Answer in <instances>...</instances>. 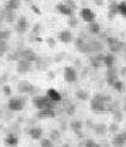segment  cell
Instances as JSON below:
<instances>
[{
  "mask_svg": "<svg viewBox=\"0 0 126 147\" xmlns=\"http://www.w3.org/2000/svg\"><path fill=\"white\" fill-rule=\"evenodd\" d=\"M46 96L49 97L52 102H55V103H58L62 101V94L58 91V90H56V89L54 88H50V89H47V91H46Z\"/></svg>",
  "mask_w": 126,
  "mask_h": 147,
  "instance_id": "cell-10",
  "label": "cell"
},
{
  "mask_svg": "<svg viewBox=\"0 0 126 147\" xmlns=\"http://www.w3.org/2000/svg\"><path fill=\"white\" fill-rule=\"evenodd\" d=\"M93 130H94V133H96L97 135H104V134H107L108 127L106 124H103V123H99V124L93 125Z\"/></svg>",
  "mask_w": 126,
  "mask_h": 147,
  "instance_id": "cell-27",
  "label": "cell"
},
{
  "mask_svg": "<svg viewBox=\"0 0 126 147\" xmlns=\"http://www.w3.org/2000/svg\"><path fill=\"white\" fill-rule=\"evenodd\" d=\"M84 41H85V40H84L82 38H76V39H75V41H74V44H75V48H78V46H80V45L84 43Z\"/></svg>",
  "mask_w": 126,
  "mask_h": 147,
  "instance_id": "cell-53",
  "label": "cell"
},
{
  "mask_svg": "<svg viewBox=\"0 0 126 147\" xmlns=\"http://www.w3.org/2000/svg\"><path fill=\"white\" fill-rule=\"evenodd\" d=\"M88 32H90L91 34H94V35L99 34L101 33V24H99L98 22H96V21L88 23Z\"/></svg>",
  "mask_w": 126,
  "mask_h": 147,
  "instance_id": "cell-25",
  "label": "cell"
},
{
  "mask_svg": "<svg viewBox=\"0 0 126 147\" xmlns=\"http://www.w3.org/2000/svg\"><path fill=\"white\" fill-rule=\"evenodd\" d=\"M66 56H67L66 52H64V51H61V52H58V54H56V55H55L54 61L56 62V63H58V62H62L63 60L66 59Z\"/></svg>",
  "mask_w": 126,
  "mask_h": 147,
  "instance_id": "cell-38",
  "label": "cell"
},
{
  "mask_svg": "<svg viewBox=\"0 0 126 147\" xmlns=\"http://www.w3.org/2000/svg\"><path fill=\"white\" fill-rule=\"evenodd\" d=\"M88 44H90L91 52H97V51L101 52L103 50V45L97 40H91V41H88Z\"/></svg>",
  "mask_w": 126,
  "mask_h": 147,
  "instance_id": "cell-28",
  "label": "cell"
},
{
  "mask_svg": "<svg viewBox=\"0 0 126 147\" xmlns=\"http://www.w3.org/2000/svg\"><path fill=\"white\" fill-rule=\"evenodd\" d=\"M113 118H114V123H121L123 120H124V114H123V112L121 111H114V113H113Z\"/></svg>",
  "mask_w": 126,
  "mask_h": 147,
  "instance_id": "cell-34",
  "label": "cell"
},
{
  "mask_svg": "<svg viewBox=\"0 0 126 147\" xmlns=\"http://www.w3.org/2000/svg\"><path fill=\"white\" fill-rule=\"evenodd\" d=\"M75 97L80 101H88L91 97H90V92L86 91V90H78L75 91Z\"/></svg>",
  "mask_w": 126,
  "mask_h": 147,
  "instance_id": "cell-26",
  "label": "cell"
},
{
  "mask_svg": "<svg viewBox=\"0 0 126 147\" xmlns=\"http://www.w3.org/2000/svg\"><path fill=\"white\" fill-rule=\"evenodd\" d=\"M66 113H67V115H74L76 113V106L74 103H70L69 106L66 108Z\"/></svg>",
  "mask_w": 126,
  "mask_h": 147,
  "instance_id": "cell-39",
  "label": "cell"
},
{
  "mask_svg": "<svg viewBox=\"0 0 126 147\" xmlns=\"http://www.w3.org/2000/svg\"><path fill=\"white\" fill-rule=\"evenodd\" d=\"M119 74L121 76V77H125V76H126V67H121V68H120Z\"/></svg>",
  "mask_w": 126,
  "mask_h": 147,
  "instance_id": "cell-54",
  "label": "cell"
},
{
  "mask_svg": "<svg viewBox=\"0 0 126 147\" xmlns=\"http://www.w3.org/2000/svg\"><path fill=\"white\" fill-rule=\"evenodd\" d=\"M76 49H78L79 52H81V54H90V52H91L90 44H88L87 41H84V43H82L80 46H78Z\"/></svg>",
  "mask_w": 126,
  "mask_h": 147,
  "instance_id": "cell-33",
  "label": "cell"
},
{
  "mask_svg": "<svg viewBox=\"0 0 126 147\" xmlns=\"http://www.w3.org/2000/svg\"><path fill=\"white\" fill-rule=\"evenodd\" d=\"M43 129H41L40 127H33V128H30L28 130V134L29 136L33 140H36V141H39L40 139H43Z\"/></svg>",
  "mask_w": 126,
  "mask_h": 147,
  "instance_id": "cell-16",
  "label": "cell"
},
{
  "mask_svg": "<svg viewBox=\"0 0 126 147\" xmlns=\"http://www.w3.org/2000/svg\"><path fill=\"white\" fill-rule=\"evenodd\" d=\"M21 6V1L18 0H10L5 4V10H10V11H16Z\"/></svg>",
  "mask_w": 126,
  "mask_h": 147,
  "instance_id": "cell-24",
  "label": "cell"
},
{
  "mask_svg": "<svg viewBox=\"0 0 126 147\" xmlns=\"http://www.w3.org/2000/svg\"><path fill=\"white\" fill-rule=\"evenodd\" d=\"M40 27H41V24H40V23H36L34 27H33V29H32V34H33L35 38L38 36V33H39V30H40Z\"/></svg>",
  "mask_w": 126,
  "mask_h": 147,
  "instance_id": "cell-47",
  "label": "cell"
},
{
  "mask_svg": "<svg viewBox=\"0 0 126 147\" xmlns=\"http://www.w3.org/2000/svg\"><path fill=\"white\" fill-rule=\"evenodd\" d=\"M103 54H98L96 56L90 57V63L93 68H99L103 66Z\"/></svg>",
  "mask_w": 126,
  "mask_h": 147,
  "instance_id": "cell-18",
  "label": "cell"
},
{
  "mask_svg": "<svg viewBox=\"0 0 126 147\" xmlns=\"http://www.w3.org/2000/svg\"><path fill=\"white\" fill-rule=\"evenodd\" d=\"M64 5H67L68 7H69L72 11H75V10L78 9V5L75 1H72V0H67V1H64Z\"/></svg>",
  "mask_w": 126,
  "mask_h": 147,
  "instance_id": "cell-43",
  "label": "cell"
},
{
  "mask_svg": "<svg viewBox=\"0 0 126 147\" xmlns=\"http://www.w3.org/2000/svg\"><path fill=\"white\" fill-rule=\"evenodd\" d=\"M1 90L4 92V95L5 96H11V94H12V89L10 85H7V84H4L3 88H1Z\"/></svg>",
  "mask_w": 126,
  "mask_h": 147,
  "instance_id": "cell-42",
  "label": "cell"
},
{
  "mask_svg": "<svg viewBox=\"0 0 126 147\" xmlns=\"http://www.w3.org/2000/svg\"><path fill=\"white\" fill-rule=\"evenodd\" d=\"M29 28V23H28V20L25 16H21L17 18V22H16L15 26V29L18 34H24L25 32L28 30Z\"/></svg>",
  "mask_w": 126,
  "mask_h": 147,
  "instance_id": "cell-5",
  "label": "cell"
},
{
  "mask_svg": "<svg viewBox=\"0 0 126 147\" xmlns=\"http://www.w3.org/2000/svg\"><path fill=\"white\" fill-rule=\"evenodd\" d=\"M106 41H107V44H108V46H110V45H114V44H117L118 41H119V39H117V38H114V36H107V39H106Z\"/></svg>",
  "mask_w": 126,
  "mask_h": 147,
  "instance_id": "cell-46",
  "label": "cell"
},
{
  "mask_svg": "<svg viewBox=\"0 0 126 147\" xmlns=\"http://www.w3.org/2000/svg\"><path fill=\"white\" fill-rule=\"evenodd\" d=\"M18 142H19V140L17 138V135H15V134H9L5 138V145L9 147H16L18 145Z\"/></svg>",
  "mask_w": 126,
  "mask_h": 147,
  "instance_id": "cell-19",
  "label": "cell"
},
{
  "mask_svg": "<svg viewBox=\"0 0 126 147\" xmlns=\"http://www.w3.org/2000/svg\"><path fill=\"white\" fill-rule=\"evenodd\" d=\"M30 7H32V10L34 11V13H36V15H41V13H43V12H41V10H40L38 6H36V5H34V4L32 5Z\"/></svg>",
  "mask_w": 126,
  "mask_h": 147,
  "instance_id": "cell-51",
  "label": "cell"
},
{
  "mask_svg": "<svg viewBox=\"0 0 126 147\" xmlns=\"http://www.w3.org/2000/svg\"><path fill=\"white\" fill-rule=\"evenodd\" d=\"M24 106H25V98L22 96H12L7 102V107L10 111H12V112L22 111Z\"/></svg>",
  "mask_w": 126,
  "mask_h": 147,
  "instance_id": "cell-2",
  "label": "cell"
},
{
  "mask_svg": "<svg viewBox=\"0 0 126 147\" xmlns=\"http://www.w3.org/2000/svg\"><path fill=\"white\" fill-rule=\"evenodd\" d=\"M55 77H56V73L54 71H49V72H47V78H49L50 80H54Z\"/></svg>",
  "mask_w": 126,
  "mask_h": 147,
  "instance_id": "cell-52",
  "label": "cell"
},
{
  "mask_svg": "<svg viewBox=\"0 0 126 147\" xmlns=\"http://www.w3.org/2000/svg\"><path fill=\"white\" fill-rule=\"evenodd\" d=\"M94 4L98 5V6H101V5H103V1H94Z\"/></svg>",
  "mask_w": 126,
  "mask_h": 147,
  "instance_id": "cell-56",
  "label": "cell"
},
{
  "mask_svg": "<svg viewBox=\"0 0 126 147\" xmlns=\"http://www.w3.org/2000/svg\"><path fill=\"white\" fill-rule=\"evenodd\" d=\"M62 147H69V145H68V144H64V145H63Z\"/></svg>",
  "mask_w": 126,
  "mask_h": 147,
  "instance_id": "cell-57",
  "label": "cell"
},
{
  "mask_svg": "<svg viewBox=\"0 0 126 147\" xmlns=\"http://www.w3.org/2000/svg\"><path fill=\"white\" fill-rule=\"evenodd\" d=\"M124 46H125L124 41H120V40H119L117 44L110 45V46H109V50L112 51V54H117V52H120V51L124 49Z\"/></svg>",
  "mask_w": 126,
  "mask_h": 147,
  "instance_id": "cell-31",
  "label": "cell"
},
{
  "mask_svg": "<svg viewBox=\"0 0 126 147\" xmlns=\"http://www.w3.org/2000/svg\"><path fill=\"white\" fill-rule=\"evenodd\" d=\"M63 79L66 83H75L78 80V71L73 66H67L63 69Z\"/></svg>",
  "mask_w": 126,
  "mask_h": 147,
  "instance_id": "cell-3",
  "label": "cell"
},
{
  "mask_svg": "<svg viewBox=\"0 0 126 147\" xmlns=\"http://www.w3.org/2000/svg\"><path fill=\"white\" fill-rule=\"evenodd\" d=\"M93 98H96L97 101L102 102V103H104V105H108V103H110V102H112V96L106 95V94H101V92H98V94H94Z\"/></svg>",
  "mask_w": 126,
  "mask_h": 147,
  "instance_id": "cell-23",
  "label": "cell"
},
{
  "mask_svg": "<svg viewBox=\"0 0 126 147\" xmlns=\"http://www.w3.org/2000/svg\"><path fill=\"white\" fill-rule=\"evenodd\" d=\"M61 130L60 129H52L50 131V134H49V139L52 141V142H55V141H58L61 139Z\"/></svg>",
  "mask_w": 126,
  "mask_h": 147,
  "instance_id": "cell-29",
  "label": "cell"
},
{
  "mask_svg": "<svg viewBox=\"0 0 126 147\" xmlns=\"http://www.w3.org/2000/svg\"><path fill=\"white\" fill-rule=\"evenodd\" d=\"M32 102L38 111L40 109H55L56 107V103L52 102L46 95H34L32 98Z\"/></svg>",
  "mask_w": 126,
  "mask_h": 147,
  "instance_id": "cell-1",
  "label": "cell"
},
{
  "mask_svg": "<svg viewBox=\"0 0 126 147\" xmlns=\"http://www.w3.org/2000/svg\"><path fill=\"white\" fill-rule=\"evenodd\" d=\"M117 9H118V15H121V16H126V4L124 1L119 3L117 5Z\"/></svg>",
  "mask_w": 126,
  "mask_h": 147,
  "instance_id": "cell-35",
  "label": "cell"
},
{
  "mask_svg": "<svg viewBox=\"0 0 126 147\" xmlns=\"http://www.w3.org/2000/svg\"><path fill=\"white\" fill-rule=\"evenodd\" d=\"M35 63H36V68H38L39 71H44L49 67L50 60L46 59V57H38V60L35 61Z\"/></svg>",
  "mask_w": 126,
  "mask_h": 147,
  "instance_id": "cell-21",
  "label": "cell"
},
{
  "mask_svg": "<svg viewBox=\"0 0 126 147\" xmlns=\"http://www.w3.org/2000/svg\"><path fill=\"white\" fill-rule=\"evenodd\" d=\"M87 74H88V68H87V67H82V68H81V74H80V78H81V79H84V78H85Z\"/></svg>",
  "mask_w": 126,
  "mask_h": 147,
  "instance_id": "cell-48",
  "label": "cell"
},
{
  "mask_svg": "<svg viewBox=\"0 0 126 147\" xmlns=\"http://www.w3.org/2000/svg\"><path fill=\"white\" fill-rule=\"evenodd\" d=\"M106 78H107V84L109 86H113V84L119 80V71L118 68L115 67H110L107 69V73H106Z\"/></svg>",
  "mask_w": 126,
  "mask_h": 147,
  "instance_id": "cell-6",
  "label": "cell"
},
{
  "mask_svg": "<svg viewBox=\"0 0 126 147\" xmlns=\"http://www.w3.org/2000/svg\"><path fill=\"white\" fill-rule=\"evenodd\" d=\"M75 68V69H81L82 68V63H81V60H75L74 61V66H73Z\"/></svg>",
  "mask_w": 126,
  "mask_h": 147,
  "instance_id": "cell-49",
  "label": "cell"
},
{
  "mask_svg": "<svg viewBox=\"0 0 126 147\" xmlns=\"http://www.w3.org/2000/svg\"><path fill=\"white\" fill-rule=\"evenodd\" d=\"M56 10L61 15H63V16H68V17L74 16V11H72V10L68 7L67 5H64V4H57L56 5Z\"/></svg>",
  "mask_w": 126,
  "mask_h": 147,
  "instance_id": "cell-17",
  "label": "cell"
},
{
  "mask_svg": "<svg viewBox=\"0 0 126 147\" xmlns=\"http://www.w3.org/2000/svg\"><path fill=\"white\" fill-rule=\"evenodd\" d=\"M10 36H11V30L10 29H0V41L7 43Z\"/></svg>",
  "mask_w": 126,
  "mask_h": 147,
  "instance_id": "cell-32",
  "label": "cell"
},
{
  "mask_svg": "<svg viewBox=\"0 0 126 147\" xmlns=\"http://www.w3.org/2000/svg\"><path fill=\"white\" fill-rule=\"evenodd\" d=\"M17 89L21 94H29V95H34L38 91V88L29 82H19L17 85Z\"/></svg>",
  "mask_w": 126,
  "mask_h": 147,
  "instance_id": "cell-4",
  "label": "cell"
},
{
  "mask_svg": "<svg viewBox=\"0 0 126 147\" xmlns=\"http://www.w3.org/2000/svg\"><path fill=\"white\" fill-rule=\"evenodd\" d=\"M9 52V45L5 41H0V57L5 56Z\"/></svg>",
  "mask_w": 126,
  "mask_h": 147,
  "instance_id": "cell-36",
  "label": "cell"
},
{
  "mask_svg": "<svg viewBox=\"0 0 126 147\" xmlns=\"http://www.w3.org/2000/svg\"><path fill=\"white\" fill-rule=\"evenodd\" d=\"M80 17L85 21V22L91 23V22H93V21H94V18H96V15H94V12L92 11L91 9L82 7L80 10Z\"/></svg>",
  "mask_w": 126,
  "mask_h": 147,
  "instance_id": "cell-8",
  "label": "cell"
},
{
  "mask_svg": "<svg viewBox=\"0 0 126 147\" xmlns=\"http://www.w3.org/2000/svg\"><path fill=\"white\" fill-rule=\"evenodd\" d=\"M56 117L55 109H40L36 113V118L38 119H52Z\"/></svg>",
  "mask_w": 126,
  "mask_h": 147,
  "instance_id": "cell-13",
  "label": "cell"
},
{
  "mask_svg": "<svg viewBox=\"0 0 126 147\" xmlns=\"http://www.w3.org/2000/svg\"><path fill=\"white\" fill-rule=\"evenodd\" d=\"M115 61H117V59H115V56L113 54H108L103 56V66H106L107 68L114 67Z\"/></svg>",
  "mask_w": 126,
  "mask_h": 147,
  "instance_id": "cell-22",
  "label": "cell"
},
{
  "mask_svg": "<svg viewBox=\"0 0 126 147\" xmlns=\"http://www.w3.org/2000/svg\"><path fill=\"white\" fill-rule=\"evenodd\" d=\"M32 69V62L27 61V60H23V59H19L17 61V66H16V71L19 74H25Z\"/></svg>",
  "mask_w": 126,
  "mask_h": 147,
  "instance_id": "cell-7",
  "label": "cell"
},
{
  "mask_svg": "<svg viewBox=\"0 0 126 147\" xmlns=\"http://www.w3.org/2000/svg\"><path fill=\"white\" fill-rule=\"evenodd\" d=\"M69 127H70V129H72L73 131H74L75 134L80 135V138H82V135H81V130H82L84 124H82L81 120H73V122H70Z\"/></svg>",
  "mask_w": 126,
  "mask_h": 147,
  "instance_id": "cell-20",
  "label": "cell"
},
{
  "mask_svg": "<svg viewBox=\"0 0 126 147\" xmlns=\"http://www.w3.org/2000/svg\"><path fill=\"white\" fill-rule=\"evenodd\" d=\"M1 17H3V21H5L6 23H13L17 16H16V12L15 11H10V10H3L1 11Z\"/></svg>",
  "mask_w": 126,
  "mask_h": 147,
  "instance_id": "cell-15",
  "label": "cell"
},
{
  "mask_svg": "<svg viewBox=\"0 0 126 147\" xmlns=\"http://www.w3.org/2000/svg\"><path fill=\"white\" fill-rule=\"evenodd\" d=\"M113 88H114L118 92H123V91H124V88H125V84H124L123 80H117V82L113 84Z\"/></svg>",
  "mask_w": 126,
  "mask_h": 147,
  "instance_id": "cell-37",
  "label": "cell"
},
{
  "mask_svg": "<svg viewBox=\"0 0 126 147\" xmlns=\"http://www.w3.org/2000/svg\"><path fill=\"white\" fill-rule=\"evenodd\" d=\"M86 147H102V146H99L98 144L93 142L92 140H88V141H86Z\"/></svg>",
  "mask_w": 126,
  "mask_h": 147,
  "instance_id": "cell-50",
  "label": "cell"
},
{
  "mask_svg": "<svg viewBox=\"0 0 126 147\" xmlns=\"http://www.w3.org/2000/svg\"><path fill=\"white\" fill-rule=\"evenodd\" d=\"M58 40L63 44H69L73 41V34L69 29H63L58 34Z\"/></svg>",
  "mask_w": 126,
  "mask_h": 147,
  "instance_id": "cell-14",
  "label": "cell"
},
{
  "mask_svg": "<svg viewBox=\"0 0 126 147\" xmlns=\"http://www.w3.org/2000/svg\"><path fill=\"white\" fill-rule=\"evenodd\" d=\"M46 43H47V45L50 46L51 49H54V48H56V39L55 38H52V36H49V38H46Z\"/></svg>",
  "mask_w": 126,
  "mask_h": 147,
  "instance_id": "cell-44",
  "label": "cell"
},
{
  "mask_svg": "<svg viewBox=\"0 0 126 147\" xmlns=\"http://www.w3.org/2000/svg\"><path fill=\"white\" fill-rule=\"evenodd\" d=\"M90 108L92 112H104L107 111V105L97 101L96 98H90Z\"/></svg>",
  "mask_w": 126,
  "mask_h": 147,
  "instance_id": "cell-11",
  "label": "cell"
},
{
  "mask_svg": "<svg viewBox=\"0 0 126 147\" xmlns=\"http://www.w3.org/2000/svg\"><path fill=\"white\" fill-rule=\"evenodd\" d=\"M108 131L109 133H113V134H118L119 131V124L118 123H112L108 125Z\"/></svg>",
  "mask_w": 126,
  "mask_h": 147,
  "instance_id": "cell-41",
  "label": "cell"
},
{
  "mask_svg": "<svg viewBox=\"0 0 126 147\" xmlns=\"http://www.w3.org/2000/svg\"><path fill=\"white\" fill-rule=\"evenodd\" d=\"M78 23H79V21L75 16H72V17H69V20H68V24H69L70 27H76Z\"/></svg>",
  "mask_w": 126,
  "mask_h": 147,
  "instance_id": "cell-45",
  "label": "cell"
},
{
  "mask_svg": "<svg viewBox=\"0 0 126 147\" xmlns=\"http://www.w3.org/2000/svg\"><path fill=\"white\" fill-rule=\"evenodd\" d=\"M126 144V135L125 133L115 134V136L112 139V145L114 147H124Z\"/></svg>",
  "mask_w": 126,
  "mask_h": 147,
  "instance_id": "cell-12",
  "label": "cell"
},
{
  "mask_svg": "<svg viewBox=\"0 0 126 147\" xmlns=\"http://www.w3.org/2000/svg\"><path fill=\"white\" fill-rule=\"evenodd\" d=\"M6 79H7V74H4L1 78H0V84H1V85H4V83L6 82Z\"/></svg>",
  "mask_w": 126,
  "mask_h": 147,
  "instance_id": "cell-55",
  "label": "cell"
},
{
  "mask_svg": "<svg viewBox=\"0 0 126 147\" xmlns=\"http://www.w3.org/2000/svg\"><path fill=\"white\" fill-rule=\"evenodd\" d=\"M40 146L41 147H55L54 142L50 139H40Z\"/></svg>",
  "mask_w": 126,
  "mask_h": 147,
  "instance_id": "cell-40",
  "label": "cell"
},
{
  "mask_svg": "<svg viewBox=\"0 0 126 147\" xmlns=\"http://www.w3.org/2000/svg\"><path fill=\"white\" fill-rule=\"evenodd\" d=\"M21 59L27 60V61L33 63V62H35L38 60V55H36L32 49H22L21 50Z\"/></svg>",
  "mask_w": 126,
  "mask_h": 147,
  "instance_id": "cell-9",
  "label": "cell"
},
{
  "mask_svg": "<svg viewBox=\"0 0 126 147\" xmlns=\"http://www.w3.org/2000/svg\"><path fill=\"white\" fill-rule=\"evenodd\" d=\"M117 3H114V1H112L109 4V11H108V17H109V20H113L114 18V16H117L118 15V9H117Z\"/></svg>",
  "mask_w": 126,
  "mask_h": 147,
  "instance_id": "cell-30",
  "label": "cell"
}]
</instances>
